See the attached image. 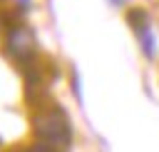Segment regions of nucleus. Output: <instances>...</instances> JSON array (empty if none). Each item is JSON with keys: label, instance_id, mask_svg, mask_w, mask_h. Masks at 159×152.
<instances>
[{"label": "nucleus", "instance_id": "f257e3e1", "mask_svg": "<svg viewBox=\"0 0 159 152\" xmlns=\"http://www.w3.org/2000/svg\"><path fill=\"white\" fill-rule=\"evenodd\" d=\"M32 125H35V135L40 137V142H47V145H55V147H67L70 140H72L70 122L60 110L37 115Z\"/></svg>", "mask_w": 159, "mask_h": 152}, {"label": "nucleus", "instance_id": "f03ea898", "mask_svg": "<svg viewBox=\"0 0 159 152\" xmlns=\"http://www.w3.org/2000/svg\"><path fill=\"white\" fill-rule=\"evenodd\" d=\"M7 50L15 60L20 62H27L32 55H35V37L27 27H12L10 35H7Z\"/></svg>", "mask_w": 159, "mask_h": 152}, {"label": "nucleus", "instance_id": "7ed1b4c3", "mask_svg": "<svg viewBox=\"0 0 159 152\" xmlns=\"http://www.w3.org/2000/svg\"><path fill=\"white\" fill-rule=\"evenodd\" d=\"M129 22H132V27H134V32H137L139 37L149 32V17H147L144 10H132V12H129Z\"/></svg>", "mask_w": 159, "mask_h": 152}, {"label": "nucleus", "instance_id": "20e7f679", "mask_svg": "<svg viewBox=\"0 0 159 152\" xmlns=\"http://www.w3.org/2000/svg\"><path fill=\"white\" fill-rule=\"evenodd\" d=\"M25 152H62V147H55V145H47V142H37V145L27 147Z\"/></svg>", "mask_w": 159, "mask_h": 152}]
</instances>
